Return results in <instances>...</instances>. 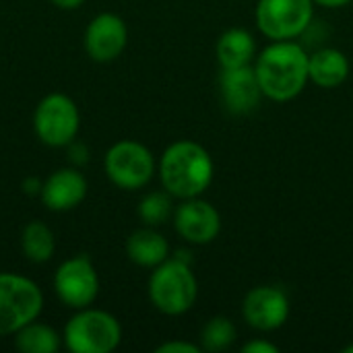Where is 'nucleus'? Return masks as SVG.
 I'll use <instances>...</instances> for the list:
<instances>
[{"label":"nucleus","instance_id":"obj_1","mask_svg":"<svg viewBox=\"0 0 353 353\" xmlns=\"http://www.w3.org/2000/svg\"><path fill=\"white\" fill-rule=\"evenodd\" d=\"M308 56L310 54L292 39L267 46L254 60L263 95L273 101H290L298 97L310 81Z\"/></svg>","mask_w":353,"mask_h":353},{"label":"nucleus","instance_id":"obj_2","mask_svg":"<svg viewBox=\"0 0 353 353\" xmlns=\"http://www.w3.org/2000/svg\"><path fill=\"white\" fill-rule=\"evenodd\" d=\"M213 159L209 151L194 141L172 143L159 161L163 188L176 199L201 196L213 182Z\"/></svg>","mask_w":353,"mask_h":353},{"label":"nucleus","instance_id":"obj_3","mask_svg":"<svg viewBox=\"0 0 353 353\" xmlns=\"http://www.w3.org/2000/svg\"><path fill=\"white\" fill-rule=\"evenodd\" d=\"M199 296V283L190 269V256L178 252L174 259H165L157 265L149 277V300L168 316H180L188 312Z\"/></svg>","mask_w":353,"mask_h":353},{"label":"nucleus","instance_id":"obj_4","mask_svg":"<svg viewBox=\"0 0 353 353\" xmlns=\"http://www.w3.org/2000/svg\"><path fill=\"white\" fill-rule=\"evenodd\" d=\"M120 341L122 327L105 310L81 308L64 327V345L72 353H110Z\"/></svg>","mask_w":353,"mask_h":353},{"label":"nucleus","instance_id":"obj_5","mask_svg":"<svg viewBox=\"0 0 353 353\" xmlns=\"http://www.w3.org/2000/svg\"><path fill=\"white\" fill-rule=\"evenodd\" d=\"M41 308L43 294L35 281L14 273H0V337L14 335L37 321Z\"/></svg>","mask_w":353,"mask_h":353},{"label":"nucleus","instance_id":"obj_6","mask_svg":"<svg viewBox=\"0 0 353 353\" xmlns=\"http://www.w3.org/2000/svg\"><path fill=\"white\" fill-rule=\"evenodd\" d=\"M33 128L37 139L48 147H68L81 128V114L77 103L64 93L46 95L33 114Z\"/></svg>","mask_w":353,"mask_h":353},{"label":"nucleus","instance_id":"obj_7","mask_svg":"<svg viewBox=\"0 0 353 353\" xmlns=\"http://www.w3.org/2000/svg\"><path fill=\"white\" fill-rule=\"evenodd\" d=\"M105 176L122 190H139L147 186L155 174L153 153L137 141L114 143L103 159Z\"/></svg>","mask_w":353,"mask_h":353},{"label":"nucleus","instance_id":"obj_8","mask_svg":"<svg viewBox=\"0 0 353 353\" xmlns=\"http://www.w3.org/2000/svg\"><path fill=\"white\" fill-rule=\"evenodd\" d=\"M312 14V0H259L256 4V25L273 41L296 39L306 33Z\"/></svg>","mask_w":353,"mask_h":353},{"label":"nucleus","instance_id":"obj_9","mask_svg":"<svg viewBox=\"0 0 353 353\" xmlns=\"http://www.w3.org/2000/svg\"><path fill=\"white\" fill-rule=\"evenodd\" d=\"M54 292L68 308L81 310L91 306L99 294V277L93 261L87 254L64 261L54 275Z\"/></svg>","mask_w":353,"mask_h":353},{"label":"nucleus","instance_id":"obj_10","mask_svg":"<svg viewBox=\"0 0 353 353\" xmlns=\"http://www.w3.org/2000/svg\"><path fill=\"white\" fill-rule=\"evenodd\" d=\"M244 321L263 333L277 331L288 323L290 316V300L283 290L261 285L246 294L242 304Z\"/></svg>","mask_w":353,"mask_h":353},{"label":"nucleus","instance_id":"obj_11","mask_svg":"<svg viewBox=\"0 0 353 353\" xmlns=\"http://www.w3.org/2000/svg\"><path fill=\"white\" fill-rule=\"evenodd\" d=\"M174 228L190 244H209L221 232V215L211 203L199 196L184 199L174 211Z\"/></svg>","mask_w":353,"mask_h":353},{"label":"nucleus","instance_id":"obj_12","mask_svg":"<svg viewBox=\"0 0 353 353\" xmlns=\"http://www.w3.org/2000/svg\"><path fill=\"white\" fill-rule=\"evenodd\" d=\"M128 43L126 23L114 12H101L91 19L85 31V50L95 62L116 60Z\"/></svg>","mask_w":353,"mask_h":353},{"label":"nucleus","instance_id":"obj_13","mask_svg":"<svg viewBox=\"0 0 353 353\" xmlns=\"http://www.w3.org/2000/svg\"><path fill=\"white\" fill-rule=\"evenodd\" d=\"M219 93L225 108L232 114H250L261 105L263 89L254 70V64L238 66V68H221L219 77Z\"/></svg>","mask_w":353,"mask_h":353},{"label":"nucleus","instance_id":"obj_14","mask_svg":"<svg viewBox=\"0 0 353 353\" xmlns=\"http://www.w3.org/2000/svg\"><path fill=\"white\" fill-rule=\"evenodd\" d=\"M87 196V180L72 168L56 170L41 186L39 199L46 209L62 213L79 207Z\"/></svg>","mask_w":353,"mask_h":353},{"label":"nucleus","instance_id":"obj_15","mask_svg":"<svg viewBox=\"0 0 353 353\" xmlns=\"http://www.w3.org/2000/svg\"><path fill=\"white\" fill-rule=\"evenodd\" d=\"M310 81L323 89H335L350 77V60L337 48H323L308 56Z\"/></svg>","mask_w":353,"mask_h":353},{"label":"nucleus","instance_id":"obj_16","mask_svg":"<svg viewBox=\"0 0 353 353\" xmlns=\"http://www.w3.org/2000/svg\"><path fill=\"white\" fill-rule=\"evenodd\" d=\"M126 254L134 265L145 269H155L170 256V244L159 232L147 225L128 236Z\"/></svg>","mask_w":353,"mask_h":353},{"label":"nucleus","instance_id":"obj_17","mask_svg":"<svg viewBox=\"0 0 353 353\" xmlns=\"http://www.w3.org/2000/svg\"><path fill=\"white\" fill-rule=\"evenodd\" d=\"M215 54H217V62L221 68L248 66V64H252V60L256 56V43H254V37L250 35V31L234 27L219 35Z\"/></svg>","mask_w":353,"mask_h":353},{"label":"nucleus","instance_id":"obj_18","mask_svg":"<svg viewBox=\"0 0 353 353\" xmlns=\"http://www.w3.org/2000/svg\"><path fill=\"white\" fill-rule=\"evenodd\" d=\"M21 248L27 261L48 263L56 250V240L52 230L43 221H29L21 234Z\"/></svg>","mask_w":353,"mask_h":353},{"label":"nucleus","instance_id":"obj_19","mask_svg":"<svg viewBox=\"0 0 353 353\" xmlns=\"http://www.w3.org/2000/svg\"><path fill=\"white\" fill-rule=\"evenodd\" d=\"M14 345L23 353H56L62 339L52 327L33 321L14 333Z\"/></svg>","mask_w":353,"mask_h":353},{"label":"nucleus","instance_id":"obj_20","mask_svg":"<svg viewBox=\"0 0 353 353\" xmlns=\"http://www.w3.org/2000/svg\"><path fill=\"white\" fill-rule=\"evenodd\" d=\"M236 337H238L236 325L225 316H215L201 331V347L211 353L225 352L234 345Z\"/></svg>","mask_w":353,"mask_h":353},{"label":"nucleus","instance_id":"obj_21","mask_svg":"<svg viewBox=\"0 0 353 353\" xmlns=\"http://www.w3.org/2000/svg\"><path fill=\"white\" fill-rule=\"evenodd\" d=\"M174 209H172V194L165 192H149L147 196H143L141 205H139V217L145 225L155 228L165 223L172 217Z\"/></svg>","mask_w":353,"mask_h":353},{"label":"nucleus","instance_id":"obj_22","mask_svg":"<svg viewBox=\"0 0 353 353\" xmlns=\"http://www.w3.org/2000/svg\"><path fill=\"white\" fill-rule=\"evenodd\" d=\"M203 347L201 345H194V343H188V341H168V343H161L155 353H201Z\"/></svg>","mask_w":353,"mask_h":353},{"label":"nucleus","instance_id":"obj_23","mask_svg":"<svg viewBox=\"0 0 353 353\" xmlns=\"http://www.w3.org/2000/svg\"><path fill=\"white\" fill-rule=\"evenodd\" d=\"M242 352L244 353H279V347L271 341H265V339H254V341H248L246 345H242Z\"/></svg>","mask_w":353,"mask_h":353},{"label":"nucleus","instance_id":"obj_24","mask_svg":"<svg viewBox=\"0 0 353 353\" xmlns=\"http://www.w3.org/2000/svg\"><path fill=\"white\" fill-rule=\"evenodd\" d=\"M70 159L74 161V163H79V165H85L87 161H89V151H87V147L81 143H70Z\"/></svg>","mask_w":353,"mask_h":353},{"label":"nucleus","instance_id":"obj_25","mask_svg":"<svg viewBox=\"0 0 353 353\" xmlns=\"http://www.w3.org/2000/svg\"><path fill=\"white\" fill-rule=\"evenodd\" d=\"M41 186H43V182H39L37 178H27L25 184H23V190L27 194H39L41 192Z\"/></svg>","mask_w":353,"mask_h":353},{"label":"nucleus","instance_id":"obj_26","mask_svg":"<svg viewBox=\"0 0 353 353\" xmlns=\"http://www.w3.org/2000/svg\"><path fill=\"white\" fill-rule=\"evenodd\" d=\"M56 8H62V10H74L79 8L85 0H50Z\"/></svg>","mask_w":353,"mask_h":353},{"label":"nucleus","instance_id":"obj_27","mask_svg":"<svg viewBox=\"0 0 353 353\" xmlns=\"http://www.w3.org/2000/svg\"><path fill=\"white\" fill-rule=\"evenodd\" d=\"M314 4H321V6H327V8H341V6H347L352 0H312Z\"/></svg>","mask_w":353,"mask_h":353},{"label":"nucleus","instance_id":"obj_28","mask_svg":"<svg viewBox=\"0 0 353 353\" xmlns=\"http://www.w3.org/2000/svg\"><path fill=\"white\" fill-rule=\"evenodd\" d=\"M343 353H353V343H352V345H347V347L343 350Z\"/></svg>","mask_w":353,"mask_h":353}]
</instances>
